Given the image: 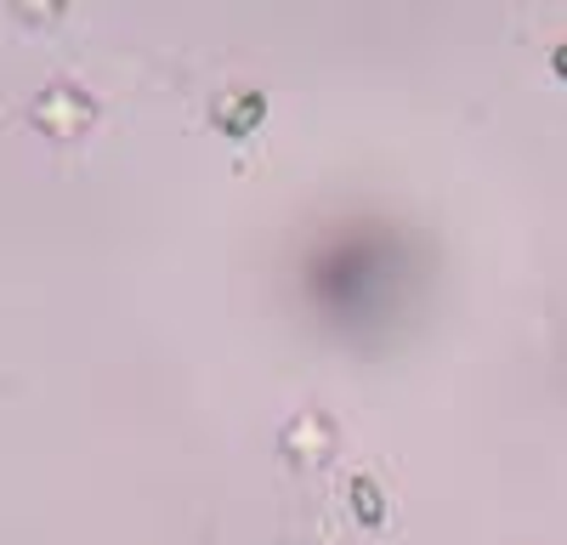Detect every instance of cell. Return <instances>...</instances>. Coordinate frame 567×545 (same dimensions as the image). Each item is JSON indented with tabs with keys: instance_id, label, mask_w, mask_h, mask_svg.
<instances>
[{
	"instance_id": "6da1fadb",
	"label": "cell",
	"mask_w": 567,
	"mask_h": 545,
	"mask_svg": "<svg viewBox=\"0 0 567 545\" xmlns=\"http://www.w3.org/2000/svg\"><path fill=\"white\" fill-rule=\"evenodd\" d=\"M556 69H561V74H567V45H561V52H556Z\"/></svg>"
}]
</instances>
